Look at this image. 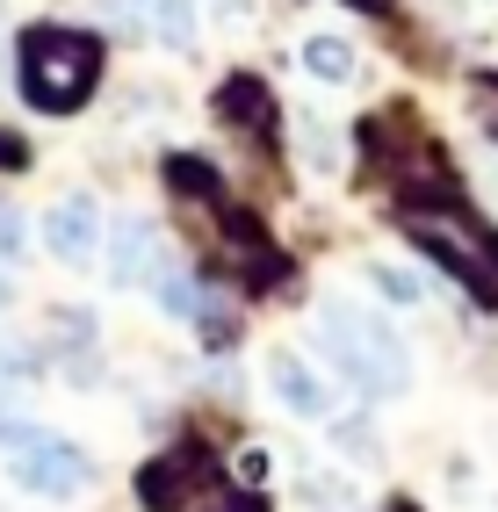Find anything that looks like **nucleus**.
Returning <instances> with one entry per match:
<instances>
[{"instance_id":"f257e3e1","label":"nucleus","mask_w":498,"mask_h":512,"mask_svg":"<svg viewBox=\"0 0 498 512\" xmlns=\"http://www.w3.org/2000/svg\"><path fill=\"white\" fill-rule=\"evenodd\" d=\"M102 80V44L87 29H58V22H37L22 37V101L44 116H73L80 101Z\"/></svg>"},{"instance_id":"f03ea898","label":"nucleus","mask_w":498,"mask_h":512,"mask_svg":"<svg viewBox=\"0 0 498 512\" xmlns=\"http://www.w3.org/2000/svg\"><path fill=\"white\" fill-rule=\"evenodd\" d=\"M318 325H325L318 339H325L332 368H340L361 397H397V390L412 383V354H405V339H397L376 311H354V303H325Z\"/></svg>"},{"instance_id":"7ed1b4c3","label":"nucleus","mask_w":498,"mask_h":512,"mask_svg":"<svg viewBox=\"0 0 498 512\" xmlns=\"http://www.w3.org/2000/svg\"><path fill=\"white\" fill-rule=\"evenodd\" d=\"M397 224H405V238H419V246L434 253L477 303H498V238L477 217L448 210V202H405V217H397Z\"/></svg>"},{"instance_id":"20e7f679","label":"nucleus","mask_w":498,"mask_h":512,"mask_svg":"<svg viewBox=\"0 0 498 512\" xmlns=\"http://www.w3.org/2000/svg\"><path fill=\"white\" fill-rule=\"evenodd\" d=\"M8 469H15V484L37 491V498H73V491H87V476H94L73 440H58L44 426H22L8 440Z\"/></svg>"},{"instance_id":"39448f33","label":"nucleus","mask_w":498,"mask_h":512,"mask_svg":"<svg viewBox=\"0 0 498 512\" xmlns=\"http://www.w3.org/2000/svg\"><path fill=\"white\" fill-rule=\"evenodd\" d=\"M145 505L152 512H188L195 505V491H210V469H203V455H166V462H152L145 469Z\"/></svg>"},{"instance_id":"423d86ee","label":"nucleus","mask_w":498,"mask_h":512,"mask_svg":"<svg viewBox=\"0 0 498 512\" xmlns=\"http://www.w3.org/2000/svg\"><path fill=\"white\" fill-rule=\"evenodd\" d=\"M94 231H102V224H94V202H87V195H65L58 210L44 217V246H51L58 260H87V253H94Z\"/></svg>"},{"instance_id":"0eeeda50","label":"nucleus","mask_w":498,"mask_h":512,"mask_svg":"<svg viewBox=\"0 0 498 512\" xmlns=\"http://www.w3.org/2000/svg\"><path fill=\"white\" fill-rule=\"evenodd\" d=\"M268 383H275V397L289 404L296 419H325V412H332V397H325L318 375L304 368V354H275V361H268Z\"/></svg>"},{"instance_id":"6e6552de","label":"nucleus","mask_w":498,"mask_h":512,"mask_svg":"<svg viewBox=\"0 0 498 512\" xmlns=\"http://www.w3.org/2000/svg\"><path fill=\"white\" fill-rule=\"evenodd\" d=\"M152 246H159L152 224H145V217H123V224L109 231V282H116V289L145 282V275H152Z\"/></svg>"},{"instance_id":"1a4fd4ad","label":"nucleus","mask_w":498,"mask_h":512,"mask_svg":"<svg viewBox=\"0 0 498 512\" xmlns=\"http://www.w3.org/2000/svg\"><path fill=\"white\" fill-rule=\"evenodd\" d=\"M145 22H152L159 44L188 51V37H195V0H145Z\"/></svg>"},{"instance_id":"9d476101","label":"nucleus","mask_w":498,"mask_h":512,"mask_svg":"<svg viewBox=\"0 0 498 512\" xmlns=\"http://www.w3.org/2000/svg\"><path fill=\"white\" fill-rule=\"evenodd\" d=\"M304 65H311V80H354V44L347 37H311Z\"/></svg>"},{"instance_id":"9b49d317","label":"nucleus","mask_w":498,"mask_h":512,"mask_svg":"<svg viewBox=\"0 0 498 512\" xmlns=\"http://www.w3.org/2000/svg\"><path fill=\"white\" fill-rule=\"evenodd\" d=\"M152 289H159V303H166L174 318H188V311H195V282L181 275V267H166V260H159V267H152Z\"/></svg>"},{"instance_id":"f8f14e48","label":"nucleus","mask_w":498,"mask_h":512,"mask_svg":"<svg viewBox=\"0 0 498 512\" xmlns=\"http://www.w3.org/2000/svg\"><path fill=\"white\" fill-rule=\"evenodd\" d=\"M260 101H268V94H260L253 80H231L224 87V116L239 123V130H260Z\"/></svg>"},{"instance_id":"ddd939ff","label":"nucleus","mask_w":498,"mask_h":512,"mask_svg":"<svg viewBox=\"0 0 498 512\" xmlns=\"http://www.w3.org/2000/svg\"><path fill=\"white\" fill-rule=\"evenodd\" d=\"M369 275H376V289H383L390 303H419V275H405V267H390V260H376Z\"/></svg>"},{"instance_id":"4468645a","label":"nucleus","mask_w":498,"mask_h":512,"mask_svg":"<svg viewBox=\"0 0 498 512\" xmlns=\"http://www.w3.org/2000/svg\"><path fill=\"white\" fill-rule=\"evenodd\" d=\"M470 109H477V123H484V138L498 145V80H477V87H470Z\"/></svg>"},{"instance_id":"2eb2a0df","label":"nucleus","mask_w":498,"mask_h":512,"mask_svg":"<svg viewBox=\"0 0 498 512\" xmlns=\"http://www.w3.org/2000/svg\"><path fill=\"white\" fill-rule=\"evenodd\" d=\"M304 152H311V166H332V138H325L318 116H304Z\"/></svg>"},{"instance_id":"dca6fc26","label":"nucleus","mask_w":498,"mask_h":512,"mask_svg":"<svg viewBox=\"0 0 498 512\" xmlns=\"http://www.w3.org/2000/svg\"><path fill=\"white\" fill-rule=\"evenodd\" d=\"M15 253H22V217L0 202V260H15Z\"/></svg>"},{"instance_id":"f3484780","label":"nucleus","mask_w":498,"mask_h":512,"mask_svg":"<svg viewBox=\"0 0 498 512\" xmlns=\"http://www.w3.org/2000/svg\"><path fill=\"white\" fill-rule=\"evenodd\" d=\"M29 152H22V138H8V130H0V174H8V166H22Z\"/></svg>"},{"instance_id":"a211bd4d","label":"nucleus","mask_w":498,"mask_h":512,"mask_svg":"<svg viewBox=\"0 0 498 512\" xmlns=\"http://www.w3.org/2000/svg\"><path fill=\"white\" fill-rule=\"evenodd\" d=\"M347 8H361V15H383V8H390V0H347Z\"/></svg>"},{"instance_id":"6ab92c4d","label":"nucleus","mask_w":498,"mask_h":512,"mask_svg":"<svg viewBox=\"0 0 498 512\" xmlns=\"http://www.w3.org/2000/svg\"><path fill=\"white\" fill-rule=\"evenodd\" d=\"M0 303H8V282H0Z\"/></svg>"},{"instance_id":"aec40b11","label":"nucleus","mask_w":498,"mask_h":512,"mask_svg":"<svg viewBox=\"0 0 498 512\" xmlns=\"http://www.w3.org/2000/svg\"><path fill=\"white\" fill-rule=\"evenodd\" d=\"M491 188H498V166H491Z\"/></svg>"}]
</instances>
